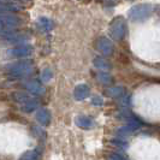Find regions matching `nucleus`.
Returning <instances> with one entry per match:
<instances>
[{
  "mask_svg": "<svg viewBox=\"0 0 160 160\" xmlns=\"http://www.w3.org/2000/svg\"><path fill=\"white\" fill-rule=\"evenodd\" d=\"M152 13V6L148 4H138L130 8L129 17L132 22H144Z\"/></svg>",
  "mask_w": 160,
  "mask_h": 160,
  "instance_id": "nucleus-1",
  "label": "nucleus"
},
{
  "mask_svg": "<svg viewBox=\"0 0 160 160\" xmlns=\"http://www.w3.org/2000/svg\"><path fill=\"white\" fill-rule=\"evenodd\" d=\"M127 29V25H125V21L123 17H118L116 18V21L112 23V34L116 39H122L124 32Z\"/></svg>",
  "mask_w": 160,
  "mask_h": 160,
  "instance_id": "nucleus-2",
  "label": "nucleus"
},
{
  "mask_svg": "<svg viewBox=\"0 0 160 160\" xmlns=\"http://www.w3.org/2000/svg\"><path fill=\"white\" fill-rule=\"evenodd\" d=\"M8 98V94L6 93H4V92H0V101H6Z\"/></svg>",
  "mask_w": 160,
  "mask_h": 160,
  "instance_id": "nucleus-3",
  "label": "nucleus"
},
{
  "mask_svg": "<svg viewBox=\"0 0 160 160\" xmlns=\"http://www.w3.org/2000/svg\"><path fill=\"white\" fill-rule=\"evenodd\" d=\"M159 13H160V10H159Z\"/></svg>",
  "mask_w": 160,
  "mask_h": 160,
  "instance_id": "nucleus-4",
  "label": "nucleus"
}]
</instances>
